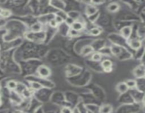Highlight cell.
Masks as SVG:
<instances>
[{
    "label": "cell",
    "mask_w": 145,
    "mask_h": 113,
    "mask_svg": "<svg viewBox=\"0 0 145 113\" xmlns=\"http://www.w3.org/2000/svg\"><path fill=\"white\" fill-rule=\"evenodd\" d=\"M119 8V6H118L117 4H110L108 6V9L110 12H117V10Z\"/></svg>",
    "instance_id": "cell-12"
},
{
    "label": "cell",
    "mask_w": 145,
    "mask_h": 113,
    "mask_svg": "<svg viewBox=\"0 0 145 113\" xmlns=\"http://www.w3.org/2000/svg\"><path fill=\"white\" fill-rule=\"evenodd\" d=\"M17 86H18L17 83L15 81H9L7 83V87L10 90H15L17 88Z\"/></svg>",
    "instance_id": "cell-9"
},
{
    "label": "cell",
    "mask_w": 145,
    "mask_h": 113,
    "mask_svg": "<svg viewBox=\"0 0 145 113\" xmlns=\"http://www.w3.org/2000/svg\"><path fill=\"white\" fill-rule=\"evenodd\" d=\"M101 33V30L98 28H92L91 30V34H92L93 36H98Z\"/></svg>",
    "instance_id": "cell-17"
},
{
    "label": "cell",
    "mask_w": 145,
    "mask_h": 113,
    "mask_svg": "<svg viewBox=\"0 0 145 113\" xmlns=\"http://www.w3.org/2000/svg\"><path fill=\"white\" fill-rule=\"evenodd\" d=\"M61 113H72V111L70 107H64L61 110Z\"/></svg>",
    "instance_id": "cell-19"
},
{
    "label": "cell",
    "mask_w": 145,
    "mask_h": 113,
    "mask_svg": "<svg viewBox=\"0 0 145 113\" xmlns=\"http://www.w3.org/2000/svg\"><path fill=\"white\" fill-rule=\"evenodd\" d=\"M130 45L133 49H138L141 46V42L139 40H132L130 42Z\"/></svg>",
    "instance_id": "cell-7"
},
{
    "label": "cell",
    "mask_w": 145,
    "mask_h": 113,
    "mask_svg": "<svg viewBox=\"0 0 145 113\" xmlns=\"http://www.w3.org/2000/svg\"><path fill=\"white\" fill-rule=\"evenodd\" d=\"M126 85L128 87V88H135L136 87V81L135 80H127L126 82Z\"/></svg>",
    "instance_id": "cell-10"
},
{
    "label": "cell",
    "mask_w": 145,
    "mask_h": 113,
    "mask_svg": "<svg viewBox=\"0 0 145 113\" xmlns=\"http://www.w3.org/2000/svg\"><path fill=\"white\" fill-rule=\"evenodd\" d=\"M134 74L136 77L141 78L144 77V66H140L137 67L135 71H134Z\"/></svg>",
    "instance_id": "cell-2"
},
{
    "label": "cell",
    "mask_w": 145,
    "mask_h": 113,
    "mask_svg": "<svg viewBox=\"0 0 145 113\" xmlns=\"http://www.w3.org/2000/svg\"><path fill=\"white\" fill-rule=\"evenodd\" d=\"M38 73L42 78H47L50 76L51 72H50V69L48 66H40L39 68L38 69Z\"/></svg>",
    "instance_id": "cell-1"
},
{
    "label": "cell",
    "mask_w": 145,
    "mask_h": 113,
    "mask_svg": "<svg viewBox=\"0 0 145 113\" xmlns=\"http://www.w3.org/2000/svg\"><path fill=\"white\" fill-rule=\"evenodd\" d=\"M72 30L76 32H79L80 30H82L84 28L83 26V24L81 22L79 21H74L72 25Z\"/></svg>",
    "instance_id": "cell-4"
},
{
    "label": "cell",
    "mask_w": 145,
    "mask_h": 113,
    "mask_svg": "<svg viewBox=\"0 0 145 113\" xmlns=\"http://www.w3.org/2000/svg\"><path fill=\"white\" fill-rule=\"evenodd\" d=\"M0 15L2 16L4 18H8L11 16V12L7 9H3L0 13Z\"/></svg>",
    "instance_id": "cell-14"
},
{
    "label": "cell",
    "mask_w": 145,
    "mask_h": 113,
    "mask_svg": "<svg viewBox=\"0 0 145 113\" xmlns=\"http://www.w3.org/2000/svg\"><path fill=\"white\" fill-rule=\"evenodd\" d=\"M2 9H0V13H1V12H2Z\"/></svg>",
    "instance_id": "cell-23"
},
{
    "label": "cell",
    "mask_w": 145,
    "mask_h": 113,
    "mask_svg": "<svg viewBox=\"0 0 145 113\" xmlns=\"http://www.w3.org/2000/svg\"><path fill=\"white\" fill-rule=\"evenodd\" d=\"M91 59L94 62H99L100 60H101V55L99 53H94L92 55Z\"/></svg>",
    "instance_id": "cell-16"
},
{
    "label": "cell",
    "mask_w": 145,
    "mask_h": 113,
    "mask_svg": "<svg viewBox=\"0 0 145 113\" xmlns=\"http://www.w3.org/2000/svg\"><path fill=\"white\" fill-rule=\"evenodd\" d=\"M96 12V9L94 6H88L86 8V13L88 15H91L94 14V13Z\"/></svg>",
    "instance_id": "cell-11"
},
{
    "label": "cell",
    "mask_w": 145,
    "mask_h": 113,
    "mask_svg": "<svg viewBox=\"0 0 145 113\" xmlns=\"http://www.w3.org/2000/svg\"><path fill=\"white\" fill-rule=\"evenodd\" d=\"M31 29L34 32H39L40 30H41V25L38 23L33 24L32 27H31Z\"/></svg>",
    "instance_id": "cell-15"
},
{
    "label": "cell",
    "mask_w": 145,
    "mask_h": 113,
    "mask_svg": "<svg viewBox=\"0 0 145 113\" xmlns=\"http://www.w3.org/2000/svg\"><path fill=\"white\" fill-rule=\"evenodd\" d=\"M117 90L118 92H120V93H125L128 91V87L127 86L125 82H121L118 83V85L117 86Z\"/></svg>",
    "instance_id": "cell-3"
},
{
    "label": "cell",
    "mask_w": 145,
    "mask_h": 113,
    "mask_svg": "<svg viewBox=\"0 0 145 113\" xmlns=\"http://www.w3.org/2000/svg\"><path fill=\"white\" fill-rule=\"evenodd\" d=\"M54 21L57 22V24H62V22L64 21V19L61 16H60L57 15L55 17H54Z\"/></svg>",
    "instance_id": "cell-18"
},
{
    "label": "cell",
    "mask_w": 145,
    "mask_h": 113,
    "mask_svg": "<svg viewBox=\"0 0 145 113\" xmlns=\"http://www.w3.org/2000/svg\"><path fill=\"white\" fill-rule=\"evenodd\" d=\"M131 32H132V29H131V28L130 27H125L122 30V35L124 36L125 38H129L130 36V34H131Z\"/></svg>",
    "instance_id": "cell-6"
},
{
    "label": "cell",
    "mask_w": 145,
    "mask_h": 113,
    "mask_svg": "<svg viewBox=\"0 0 145 113\" xmlns=\"http://www.w3.org/2000/svg\"><path fill=\"white\" fill-rule=\"evenodd\" d=\"M49 24H50V26L52 27V28H55V27H57L58 26V24H57V22L54 21V19H51L50 22H49Z\"/></svg>",
    "instance_id": "cell-20"
},
{
    "label": "cell",
    "mask_w": 145,
    "mask_h": 113,
    "mask_svg": "<svg viewBox=\"0 0 145 113\" xmlns=\"http://www.w3.org/2000/svg\"><path fill=\"white\" fill-rule=\"evenodd\" d=\"M30 87L33 90H40L42 88V85L38 82H32L30 83Z\"/></svg>",
    "instance_id": "cell-13"
},
{
    "label": "cell",
    "mask_w": 145,
    "mask_h": 113,
    "mask_svg": "<svg viewBox=\"0 0 145 113\" xmlns=\"http://www.w3.org/2000/svg\"><path fill=\"white\" fill-rule=\"evenodd\" d=\"M112 112V107L110 105H104L100 109L101 113H111Z\"/></svg>",
    "instance_id": "cell-5"
},
{
    "label": "cell",
    "mask_w": 145,
    "mask_h": 113,
    "mask_svg": "<svg viewBox=\"0 0 145 113\" xmlns=\"http://www.w3.org/2000/svg\"><path fill=\"white\" fill-rule=\"evenodd\" d=\"M65 21H66V24H69V25H72V24L74 22V20H73V18H72L71 17H66V19H65Z\"/></svg>",
    "instance_id": "cell-21"
},
{
    "label": "cell",
    "mask_w": 145,
    "mask_h": 113,
    "mask_svg": "<svg viewBox=\"0 0 145 113\" xmlns=\"http://www.w3.org/2000/svg\"><path fill=\"white\" fill-rule=\"evenodd\" d=\"M102 66L103 69H107V68H112L113 66V63L110 60H106L103 61L102 62Z\"/></svg>",
    "instance_id": "cell-8"
},
{
    "label": "cell",
    "mask_w": 145,
    "mask_h": 113,
    "mask_svg": "<svg viewBox=\"0 0 145 113\" xmlns=\"http://www.w3.org/2000/svg\"><path fill=\"white\" fill-rule=\"evenodd\" d=\"M24 94L26 97H29V96H30V92L29 91H28V90H25Z\"/></svg>",
    "instance_id": "cell-22"
}]
</instances>
